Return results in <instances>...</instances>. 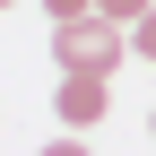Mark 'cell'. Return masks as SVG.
<instances>
[{"instance_id": "obj_7", "label": "cell", "mask_w": 156, "mask_h": 156, "mask_svg": "<svg viewBox=\"0 0 156 156\" xmlns=\"http://www.w3.org/2000/svg\"><path fill=\"white\" fill-rule=\"evenodd\" d=\"M147 130H156V122H147Z\"/></svg>"}, {"instance_id": "obj_1", "label": "cell", "mask_w": 156, "mask_h": 156, "mask_svg": "<svg viewBox=\"0 0 156 156\" xmlns=\"http://www.w3.org/2000/svg\"><path fill=\"white\" fill-rule=\"evenodd\" d=\"M122 52H130V26L104 17V9L52 26V61H61V69H122Z\"/></svg>"}, {"instance_id": "obj_6", "label": "cell", "mask_w": 156, "mask_h": 156, "mask_svg": "<svg viewBox=\"0 0 156 156\" xmlns=\"http://www.w3.org/2000/svg\"><path fill=\"white\" fill-rule=\"evenodd\" d=\"M44 156H87V147H78V139H52V147H44Z\"/></svg>"}, {"instance_id": "obj_2", "label": "cell", "mask_w": 156, "mask_h": 156, "mask_svg": "<svg viewBox=\"0 0 156 156\" xmlns=\"http://www.w3.org/2000/svg\"><path fill=\"white\" fill-rule=\"evenodd\" d=\"M104 104H113V87H104V69H69L61 87H52V113H61L69 130H95V122H104Z\"/></svg>"}, {"instance_id": "obj_5", "label": "cell", "mask_w": 156, "mask_h": 156, "mask_svg": "<svg viewBox=\"0 0 156 156\" xmlns=\"http://www.w3.org/2000/svg\"><path fill=\"white\" fill-rule=\"evenodd\" d=\"M130 52H147V61H156V9L139 17V26H130Z\"/></svg>"}, {"instance_id": "obj_3", "label": "cell", "mask_w": 156, "mask_h": 156, "mask_svg": "<svg viewBox=\"0 0 156 156\" xmlns=\"http://www.w3.org/2000/svg\"><path fill=\"white\" fill-rule=\"evenodd\" d=\"M95 9H104V17H122V26H139V17L156 9V0H95Z\"/></svg>"}, {"instance_id": "obj_4", "label": "cell", "mask_w": 156, "mask_h": 156, "mask_svg": "<svg viewBox=\"0 0 156 156\" xmlns=\"http://www.w3.org/2000/svg\"><path fill=\"white\" fill-rule=\"evenodd\" d=\"M52 9V26H69V17H95V0H44Z\"/></svg>"}]
</instances>
